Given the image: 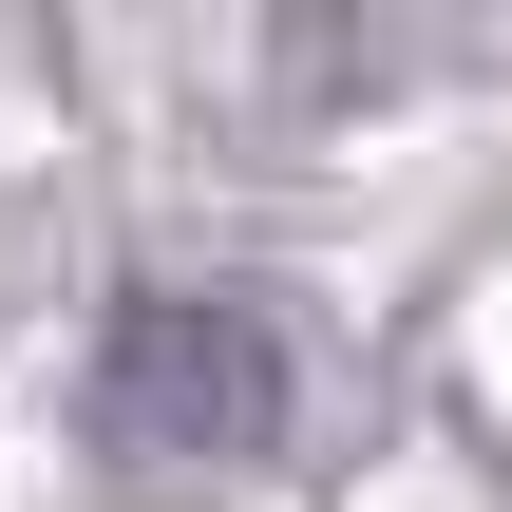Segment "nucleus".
Returning a JSON list of instances; mask_svg holds the SVG:
<instances>
[{"label": "nucleus", "mask_w": 512, "mask_h": 512, "mask_svg": "<svg viewBox=\"0 0 512 512\" xmlns=\"http://www.w3.org/2000/svg\"><path fill=\"white\" fill-rule=\"evenodd\" d=\"M95 418H114V456H266V418H285V342H266L247 304L133 285L114 342H95Z\"/></svg>", "instance_id": "1"}]
</instances>
